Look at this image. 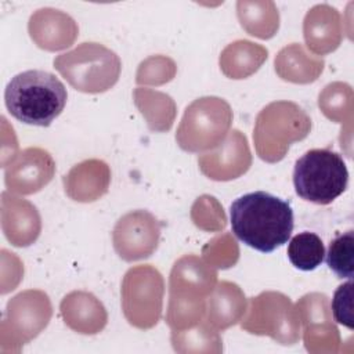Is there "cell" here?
Instances as JSON below:
<instances>
[{
    "mask_svg": "<svg viewBox=\"0 0 354 354\" xmlns=\"http://www.w3.org/2000/svg\"><path fill=\"white\" fill-rule=\"evenodd\" d=\"M230 214L235 236L263 253L285 245L295 225L290 203L266 191L239 196L231 203Z\"/></svg>",
    "mask_w": 354,
    "mask_h": 354,
    "instance_id": "obj_1",
    "label": "cell"
},
{
    "mask_svg": "<svg viewBox=\"0 0 354 354\" xmlns=\"http://www.w3.org/2000/svg\"><path fill=\"white\" fill-rule=\"evenodd\" d=\"M68 93L55 75L30 69L15 75L4 91L6 106L17 120L47 127L65 108Z\"/></svg>",
    "mask_w": 354,
    "mask_h": 354,
    "instance_id": "obj_2",
    "label": "cell"
},
{
    "mask_svg": "<svg viewBox=\"0 0 354 354\" xmlns=\"http://www.w3.org/2000/svg\"><path fill=\"white\" fill-rule=\"evenodd\" d=\"M216 272L198 257L185 256L176 261L170 275L167 322L173 330L194 325L205 313V296L212 293Z\"/></svg>",
    "mask_w": 354,
    "mask_h": 354,
    "instance_id": "obj_3",
    "label": "cell"
},
{
    "mask_svg": "<svg viewBox=\"0 0 354 354\" xmlns=\"http://www.w3.org/2000/svg\"><path fill=\"white\" fill-rule=\"evenodd\" d=\"M348 184V170L340 153L330 149H310L300 156L293 169L296 194L317 205H329Z\"/></svg>",
    "mask_w": 354,
    "mask_h": 354,
    "instance_id": "obj_4",
    "label": "cell"
},
{
    "mask_svg": "<svg viewBox=\"0 0 354 354\" xmlns=\"http://www.w3.org/2000/svg\"><path fill=\"white\" fill-rule=\"evenodd\" d=\"M311 119L295 102H271L256 119L253 140L259 156L270 163L283 159L289 145L308 136Z\"/></svg>",
    "mask_w": 354,
    "mask_h": 354,
    "instance_id": "obj_5",
    "label": "cell"
},
{
    "mask_svg": "<svg viewBox=\"0 0 354 354\" xmlns=\"http://www.w3.org/2000/svg\"><path fill=\"white\" fill-rule=\"evenodd\" d=\"M54 68L76 90L102 93L118 82L122 64L112 50L90 41L58 55L54 59Z\"/></svg>",
    "mask_w": 354,
    "mask_h": 354,
    "instance_id": "obj_6",
    "label": "cell"
},
{
    "mask_svg": "<svg viewBox=\"0 0 354 354\" xmlns=\"http://www.w3.org/2000/svg\"><path fill=\"white\" fill-rule=\"evenodd\" d=\"M231 122L232 111L223 98H198L187 106L176 140L188 152L212 149L225 138Z\"/></svg>",
    "mask_w": 354,
    "mask_h": 354,
    "instance_id": "obj_7",
    "label": "cell"
},
{
    "mask_svg": "<svg viewBox=\"0 0 354 354\" xmlns=\"http://www.w3.org/2000/svg\"><path fill=\"white\" fill-rule=\"evenodd\" d=\"M250 313L242 328L256 335H270L282 344L299 337V321L289 297L278 292H264L250 299Z\"/></svg>",
    "mask_w": 354,
    "mask_h": 354,
    "instance_id": "obj_8",
    "label": "cell"
},
{
    "mask_svg": "<svg viewBox=\"0 0 354 354\" xmlns=\"http://www.w3.org/2000/svg\"><path fill=\"white\" fill-rule=\"evenodd\" d=\"M163 281L152 267L131 268L123 281V308L131 325L149 328L160 317Z\"/></svg>",
    "mask_w": 354,
    "mask_h": 354,
    "instance_id": "obj_9",
    "label": "cell"
},
{
    "mask_svg": "<svg viewBox=\"0 0 354 354\" xmlns=\"http://www.w3.org/2000/svg\"><path fill=\"white\" fill-rule=\"evenodd\" d=\"M159 239V225L148 212L137 210L122 217L113 231L115 249L127 261L151 256Z\"/></svg>",
    "mask_w": 354,
    "mask_h": 354,
    "instance_id": "obj_10",
    "label": "cell"
},
{
    "mask_svg": "<svg viewBox=\"0 0 354 354\" xmlns=\"http://www.w3.org/2000/svg\"><path fill=\"white\" fill-rule=\"evenodd\" d=\"M205 176L217 181H227L243 174L252 162L246 137L241 131L232 130L224 142L214 151L203 153L198 159Z\"/></svg>",
    "mask_w": 354,
    "mask_h": 354,
    "instance_id": "obj_11",
    "label": "cell"
},
{
    "mask_svg": "<svg viewBox=\"0 0 354 354\" xmlns=\"http://www.w3.org/2000/svg\"><path fill=\"white\" fill-rule=\"evenodd\" d=\"M54 173V162L48 152L41 149H26L18 162L7 171L6 183L11 189L22 194H32L41 189Z\"/></svg>",
    "mask_w": 354,
    "mask_h": 354,
    "instance_id": "obj_12",
    "label": "cell"
},
{
    "mask_svg": "<svg viewBox=\"0 0 354 354\" xmlns=\"http://www.w3.org/2000/svg\"><path fill=\"white\" fill-rule=\"evenodd\" d=\"M304 39L308 48L317 54L336 50L342 40L340 15L336 8L319 4L311 8L304 19Z\"/></svg>",
    "mask_w": 354,
    "mask_h": 354,
    "instance_id": "obj_13",
    "label": "cell"
},
{
    "mask_svg": "<svg viewBox=\"0 0 354 354\" xmlns=\"http://www.w3.org/2000/svg\"><path fill=\"white\" fill-rule=\"evenodd\" d=\"M245 311V296L238 285L221 282L213 288L207 300V322L212 328L225 329L234 325Z\"/></svg>",
    "mask_w": 354,
    "mask_h": 354,
    "instance_id": "obj_14",
    "label": "cell"
},
{
    "mask_svg": "<svg viewBox=\"0 0 354 354\" xmlns=\"http://www.w3.org/2000/svg\"><path fill=\"white\" fill-rule=\"evenodd\" d=\"M286 253L295 268L313 271L324 261L325 246L317 234L303 231L290 239Z\"/></svg>",
    "mask_w": 354,
    "mask_h": 354,
    "instance_id": "obj_15",
    "label": "cell"
},
{
    "mask_svg": "<svg viewBox=\"0 0 354 354\" xmlns=\"http://www.w3.org/2000/svg\"><path fill=\"white\" fill-rule=\"evenodd\" d=\"M326 264L337 278L353 279L354 277V231L348 230L330 241Z\"/></svg>",
    "mask_w": 354,
    "mask_h": 354,
    "instance_id": "obj_16",
    "label": "cell"
},
{
    "mask_svg": "<svg viewBox=\"0 0 354 354\" xmlns=\"http://www.w3.org/2000/svg\"><path fill=\"white\" fill-rule=\"evenodd\" d=\"M299 48L300 44L293 43L289 47H285L283 50L279 51L278 57L275 58V66L278 65H295L292 68L283 69L279 73V76L285 80H290L295 83H308V82H314L317 79V76L322 72L321 68H306L301 66V64H307L314 58H308L307 54L304 53V50H301L300 55H299V62H297V54H299Z\"/></svg>",
    "mask_w": 354,
    "mask_h": 354,
    "instance_id": "obj_17",
    "label": "cell"
},
{
    "mask_svg": "<svg viewBox=\"0 0 354 354\" xmlns=\"http://www.w3.org/2000/svg\"><path fill=\"white\" fill-rule=\"evenodd\" d=\"M332 313L335 321L344 325L348 329L354 328L353 317V281L342 283L333 293L332 297Z\"/></svg>",
    "mask_w": 354,
    "mask_h": 354,
    "instance_id": "obj_18",
    "label": "cell"
}]
</instances>
